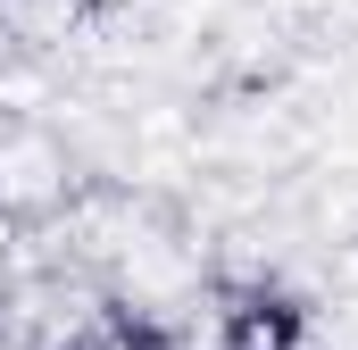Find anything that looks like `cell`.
<instances>
[{"label":"cell","instance_id":"6da1fadb","mask_svg":"<svg viewBox=\"0 0 358 350\" xmlns=\"http://www.w3.org/2000/svg\"><path fill=\"white\" fill-rule=\"evenodd\" d=\"M292 334H300V309L275 300V292L242 300V309L225 317V350H292Z\"/></svg>","mask_w":358,"mask_h":350}]
</instances>
